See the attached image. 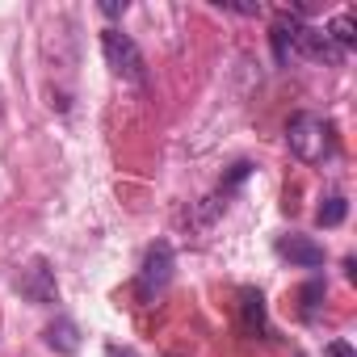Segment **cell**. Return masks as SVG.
Here are the masks:
<instances>
[{
	"label": "cell",
	"mask_w": 357,
	"mask_h": 357,
	"mask_svg": "<svg viewBox=\"0 0 357 357\" xmlns=\"http://www.w3.org/2000/svg\"><path fill=\"white\" fill-rule=\"evenodd\" d=\"M278 257H286L298 269H319L324 265V244H315L311 236L286 231V236H278Z\"/></svg>",
	"instance_id": "obj_7"
},
{
	"label": "cell",
	"mask_w": 357,
	"mask_h": 357,
	"mask_svg": "<svg viewBox=\"0 0 357 357\" xmlns=\"http://www.w3.org/2000/svg\"><path fill=\"white\" fill-rule=\"evenodd\" d=\"M47 344L55 353H63V357L80 353V328H76V319L72 315H55V324H47Z\"/></svg>",
	"instance_id": "obj_9"
},
{
	"label": "cell",
	"mask_w": 357,
	"mask_h": 357,
	"mask_svg": "<svg viewBox=\"0 0 357 357\" xmlns=\"http://www.w3.org/2000/svg\"><path fill=\"white\" fill-rule=\"evenodd\" d=\"M105 357H135V349H126V344H105Z\"/></svg>",
	"instance_id": "obj_15"
},
{
	"label": "cell",
	"mask_w": 357,
	"mask_h": 357,
	"mask_svg": "<svg viewBox=\"0 0 357 357\" xmlns=\"http://www.w3.org/2000/svg\"><path fill=\"white\" fill-rule=\"evenodd\" d=\"M344 215H349V202H344V194H324V202H319V211H315V219H319V227H340L344 223Z\"/></svg>",
	"instance_id": "obj_11"
},
{
	"label": "cell",
	"mask_w": 357,
	"mask_h": 357,
	"mask_svg": "<svg viewBox=\"0 0 357 357\" xmlns=\"http://www.w3.org/2000/svg\"><path fill=\"white\" fill-rule=\"evenodd\" d=\"M13 286H17V294H22L26 303H34V307L59 303V282H55V269H51L47 257H34L30 265H22V273L13 278Z\"/></svg>",
	"instance_id": "obj_4"
},
{
	"label": "cell",
	"mask_w": 357,
	"mask_h": 357,
	"mask_svg": "<svg viewBox=\"0 0 357 357\" xmlns=\"http://www.w3.org/2000/svg\"><path fill=\"white\" fill-rule=\"evenodd\" d=\"M294 59H307V63H340V59H344V51H340V47H336L324 30L303 26L298 47H294Z\"/></svg>",
	"instance_id": "obj_6"
},
{
	"label": "cell",
	"mask_w": 357,
	"mask_h": 357,
	"mask_svg": "<svg viewBox=\"0 0 357 357\" xmlns=\"http://www.w3.org/2000/svg\"><path fill=\"white\" fill-rule=\"evenodd\" d=\"M240 328L248 332V336H265L269 332V319H265V298H261V290H240Z\"/></svg>",
	"instance_id": "obj_8"
},
{
	"label": "cell",
	"mask_w": 357,
	"mask_h": 357,
	"mask_svg": "<svg viewBox=\"0 0 357 357\" xmlns=\"http://www.w3.org/2000/svg\"><path fill=\"white\" fill-rule=\"evenodd\" d=\"M324 34H328L344 55H349V47L357 43V34H353V13H336V17L328 22V30H324Z\"/></svg>",
	"instance_id": "obj_12"
},
{
	"label": "cell",
	"mask_w": 357,
	"mask_h": 357,
	"mask_svg": "<svg viewBox=\"0 0 357 357\" xmlns=\"http://www.w3.org/2000/svg\"><path fill=\"white\" fill-rule=\"evenodd\" d=\"M324 357H357V349H353L349 340H328V349H324Z\"/></svg>",
	"instance_id": "obj_13"
},
{
	"label": "cell",
	"mask_w": 357,
	"mask_h": 357,
	"mask_svg": "<svg viewBox=\"0 0 357 357\" xmlns=\"http://www.w3.org/2000/svg\"><path fill=\"white\" fill-rule=\"evenodd\" d=\"M286 143H290V151H294L303 164H324V160L332 155V147H336L332 122L319 118V114H294L290 126H286Z\"/></svg>",
	"instance_id": "obj_1"
},
{
	"label": "cell",
	"mask_w": 357,
	"mask_h": 357,
	"mask_svg": "<svg viewBox=\"0 0 357 357\" xmlns=\"http://www.w3.org/2000/svg\"><path fill=\"white\" fill-rule=\"evenodd\" d=\"M324 294H328V282H324V278H311V282H307V286L298 290V315H303L307 324H315V319H319Z\"/></svg>",
	"instance_id": "obj_10"
},
{
	"label": "cell",
	"mask_w": 357,
	"mask_h": 357,
	"mask_svg": "<svg viewBox=\"0 0 357 357\" xmlns=\"http://www.w3.org/2000/svg\"><path fill=\"white\" fill-rule=\"evenodd\" d=\"M172 269H176V252H172V244H168V240H155V244L147 248V257H143L139 278H135V298H139V303H155V298L168 290Z\"/></svg>",
	"instance_id": "obj_2"
},
{
	"label": "cell",
	"mask_w": 357,
	"mask_h": 357,
	"mask_svg": "<svg viewBox=\"0 0 357 357\" xmlns=\"http://www.w3.org/2000/svg\"><path fill=\"white\" fill-rule=\"evenodd\" d=\"M303 13H278L273 30H269V43H273V59L286 68L294 63V47H298V34H303Z\"/></svg>",
	"instance_id": "obj_5"
},
{
	"label": "cell",
	"mask_w": 357,
	"mask_h": 357,
	"mask_svg": "<svg viewBox=\"0 0 357 357\" xmlns=\"http://www.w3.org/2000/svg\"><path fill=\"white\" fill-rule=\"evenodd\" d=\"M101 51H105V63H109V72L118 80H126V84H143L147 80V63H143V55H139V47H135L130 34H122V30L109 26L101 34Z\"/></svg>",
	"instance_id": "obj_3"
},
{
	"label": "cell",
	"mask_w": 357,
	"mask_h": 357,
	"mask_svg": "<svg viewBox=\"0 0 357 357\" xmlns=\"http://www.w3.org/2000/svg\"><path fill=\"white\" fill-rule=\"evenodd\" d=\"M101 13H105V17H118V13H126V0H122V5H118V0H105V5H101Z\"/></svg>",
	"instance_id": "obj_14"
}]
</instances>
